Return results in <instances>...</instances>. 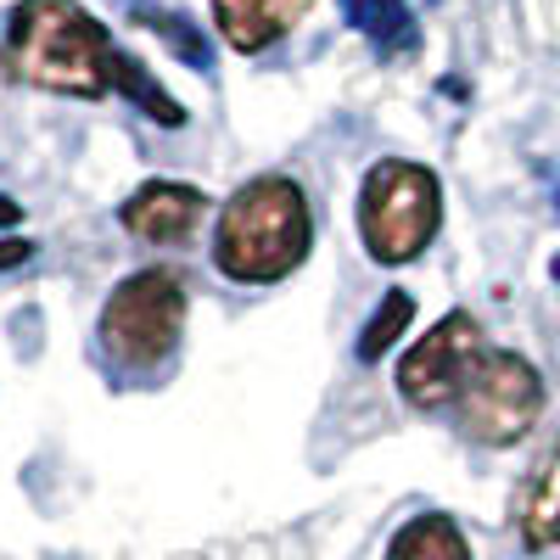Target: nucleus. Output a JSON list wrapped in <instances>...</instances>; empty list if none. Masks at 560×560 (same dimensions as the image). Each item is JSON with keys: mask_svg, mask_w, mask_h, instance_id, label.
Listing matches in <instances>:
<instances>
[{"mask_svg": "<svg viewBox=\"0 0 560 560\" xmlns=\"http://www.w3.org/2000/svg\"><path fill=\"white\" fill-rule=\"evenodd\" d=\"M314 247L308 191L292 174H258L224 202L213 230V264L224 280L242 287H275L287 280Z\"/></svg>", "mask_w": 560, "mask_h": 560, "instance_id": "obj_1", "label": "nucleus"}, {"mask_svg": "<svg viewBox=\"0 0 560 560\" xmlns=\"http://www.w3.org/2000/svg\"><path fill=\"white\" fill-rule=\"evenodd\" d=\"M107 62H113V39L79 0H23L7 18L0 68L18 84H39V90H57V96L96 102L113 90Z\"/></svg>", "mask_w": 560, "mask_h": 560, "instance_id": "obj_2", "label": "nucleus"}, {"mask_svg": "<svg viewBox=\"0 0 560 560\" xmlns=\"http://www.w3.org/2000/svg\"><path fill=\"white\" fill-rule=\"evenodd\" d=\"M438 224H443V185L427 163H409V158L370 163L359 185V236L370 258L387 269L415 264L432 247Z\"/></svg>", "mask_w": 560, "mask_h": 560, "instance_id": "obj_3", "label": "nucleus"}, {"mask_svg": "<svg viewBox=\"0 0 560 560\" xmlns=\"http://www.w3.org/2000/svg\"><path fill=\"white\" fill-rule=\"evenodd\" d=\"M102 348L129 376L163 370L185 337V287L174 269H135L124 275L102 308Z\"/></svg>", "mask_w": 560, "mask_h": 560, "instance_id": "obj_4", "label": "nucleus"}, {"mask_svg": "<svg viewBox=\"0 0 560 560\" xmlns=\"http://www.w3.org/2000/svg\"><path fill=\"white\" fill-rule=\"evenodd\" d=\"M454 404H459L465 438H477L488 448H510V443H522L538 427V415H544V376L522 353L488 348L471 364V376H465Z\"/></svg>", "mask_w": 560, "mask_h": 560, "instance_id": "obj_5", "label": "nucleus"}, {"mask_svg": "<svg viewBox=\"0 0 560 560\" xmlns=\"http://www.w3.org/2000/svg\"><path fill=\"white\" fill-rule=\"evenodd\" d=\"M482 353H488L482 325L465 314V308H454V314H443L432 331L398 359V393H404L415 409H443V404L459 398L465 376H471V364H477Z\"/></svg>", "mask_w": 560, "mask_h": 560, "instance_id": "obj_6", "label": "nucleus"}, {"mask_svg": "<svg viewBox=\"0 0 560 560\" xmlns=\"http://www.w3.org/2000/svg\"><path fill=\"white\" fill-rule=\"evenodd\" d=\"M202 213H208V197L197 191V185H179V179H147L118 208L124 230H129L135 242H147V247H179V242H191Z\"/></svg>", "mask_w": 560, "mask_h": 560, "instance_id": "obj_7", "label": "nucleus"}, {"mask_svg": "<svg viewBox=\"0 0 560 560\" xmlns=\"http://www.w3.org/2000/svg\"><path fill=\"white\" fill-rule=\"evenodd\" d=\"M314 12V0H213V28L224 34L230 51L258 57L280 34H292Z\"/></svg>", "mask_w": 560, "mask_h": 560, "instance_id": "obj_8", "label": "nucleus"}, {"mask_svg": "<svg viewBox=\"0 0 560 560\" xmlns=\"http://www.w3.org/2000/svg\"><path fill=\"white\" fill-rule=\"evenodd\" d=\"M522 538L527 549H560V438L538 459V471L527 477L522 493Z\"/></svg>", "mask_w": 560, "mask_h": 560, "instance_id": "obj_9", "label": "nucleus"}, {"mask_svg": "<svg viewBox=\"0 0 560 560\" xmlns=\"http://www.w3.org/2000/svg\"><path fill=\"white\" fill-rule=\"evenodd\" d=\"M342 18L376 45L382 57H409L415 51V12L409 0H342Z\"/></svg>", "mask_w": 560, "mask_h": 560, "instance_id": "obj_10", "label": "nucleus"}, {"mask_svg": "<svg viewBox=\"0 0 560 560\" xmlns=\"http://www.w3.org/2000/svg\"><path fill=\"white\" fill-rule=\"evenodd\" d=\"M387 560H471V544H465L454 516H438L432 510V516H415L393 533Z\"/></svg>", "mask_w": 560, "mask_h": 560, "instance_id": "obj_11", "label": "nucleus"}, {"mask_svg": "<svg viewBox=\"0 0 560 560\" xmlns=\"http://www.w3.org/2000/svg\"><path fill=\"white\" fill-rule=\"evenodd\" d=\"M107 79H113V90H118V96H129L140 113H147V118H158L163 129H185V107L168 96V90L147 73V68H140L129 51H113V62H107Z\"/></svg>", "mask_w": 560, "mask_h": 560, "instance_id": "obj_12", "label": "nucleus"}, {"mask_svg": "<svg viewBox=\"0 0 560 560\" xmlns=\"http://www.w3.org/2000/svg\"><path fill=\"white\" fill-rule=\"evenodd\" d=\"M409 319H415V298L398 287L382 298V308L364 319V331H359V364H376L387 348H398V337L409 331Z\"/></svg>", "mask_w": 560, "mask_h": 560, "instance_id": "obj_13", "label": "nucleus"}, {"mask_svg": "<svg viewBox=\"0 0 560 560\" xmlns=\"http://www.w3.org/2000/svg\"><path fill=\"white\" fill-rule=\"evenodd\" d=\"M135 23H147V28H163V39L179 51V62H191V68H208V39H197V28L174 18V12H152V7H135Z\"/></svg>", "mask_w": 560, "mask_h": 560, "instance_id": "obj_14", "label": "nucleus"}, {"mask_svg": "<svg viewBox=\"0 0 560 560\" xmlns=\"http://www.w3.org/2000/svg\"><path fill=\"white\" fill-rule=\"evenodd\" d=\"M34 258V242H23V236H0V269H18V264H28Z\"/></svg>", "mask_w": 560, "mask_h": 560, "instance_id": "obj_15", "label": "nucleus"}, {"mask_svg": "<svg viewBox=\"0 0 560 560\" xmlns=\"http://www.w3.org/2000/svg\"><path fill=\"white\" fill-rule=\"evenodd\" d=\"M18 224H23V208L12 197H0V230H18Z\"/></svg>", "mask_w": 560, "mask_h": 560, "instance_id": "obj_16", "label": "nucleus"}, {"mask_svg": "<svg viewBox=\"0 0 560 560\" xmlns=\"http://www.w3.org/2000/svg\"><path fill=\"white\" fill-rule=\"evenodd\" d=\"M549 269H555V280H560V258H555V264H549Z\"/></svg>", "mask_w": 560, "mask_h": 560, "instance_id": "obj_17", "label": "nucleus"}]
</instances>
